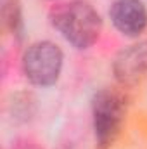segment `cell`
Returning a JSON list of instances; mask_svg holds the SVG:
<instances>
[{"label":"cell","mask_w":147,"mask_h":149,"mask_svg":"<svg viewBox=\"0 0 147 149\" xmlns=\"http://www.w3.org/2000/svg\"><path fill=\"white\" fill-rule=\"evenodd\" d=\"M64 64V54L59 45L49 40L31 43L21 59L24 76L37 87H52L57 83Z\"/></svg>","instance_id":"obj_3"},{"label":"cell","mask_w":147,"mask_h":149,"mask_svg":"<svg viewBox=\"0 0 147 149\" xmlns=\"http://www.w3.org/2000/svg\"><path fill=\"white\" fill-rule=\"evenodd\" d=\"M0 12L3 26L10 31V35L17 40L24 37V19H23V7L19 0H0Z\"/></svg>","instance_id":"obj_6"},{"label":"cell","mask_w":147,"mask_h":149,"mask_svg":"<svg viewBox=\"0 0 147 149\" xmlns=\"http://www.w3.org/2000/svg\"><path fill=\"white\" fill-rule=\"evenodd\" d=\"M12 149H42V148L31 139H19L12 144Z\"/></svg>","instance_id":"obj_7"},{"label":"cell","mask_w":147,"mask_h":149,"mask_svg":"<svg viewBox=\"0 0 147 149\" xmlns=\"http://www.w3.org/2000/svg\"><path fill=\"white\" fill-rule=\"evenodd\" d=\"M114 28L125 37L135 38L147 28V9L140 0H116L109 9Z\"/></svg>","instance_id":"obj_5"},{"label":"cell","mask_w":147,"mask_h":149,"mask_svg":"<svg viewBox=\"0 0 147 149\" xmlns=\"http://www.w3.org/2000/svg\"><path fill=\"white\" fill-rule=\"evenodd\" d=\"M50 23L78 50L92 47L99 40L102 30L99 12L85 0H71L55 5L50 12Z\"/></svg>","instance_id":"obj_1"},{"label":"cell","mask_w":147,"mask_h":149,"mask_svg":"<svg viewBox=\"0 0 147 149\" xmlns=\"http://www.w3.org/2000/svg\"><path fill=\"white\" fill-rule=\"evenodd\" d=\"M126 116V99L123 94L102 88L92 97V125L95 149H109L121 134Z\"/></svg>","instance_id":"obj_2"},{"label":"cell","mask_w":147,"mask_h":149,"mask_svg":"<svg viewBox=\"0 0 147 149\" xmlns=\"http://www.w3.org/2000/svg\"><path fill=\"white\" fill-rule=\"evenodd\" d=\"M112 74L121 87L137 85L147 74V42H137L119 50L112 61Z\"/></svg>","instance_id":"obj_4"}]
</instances>
